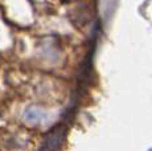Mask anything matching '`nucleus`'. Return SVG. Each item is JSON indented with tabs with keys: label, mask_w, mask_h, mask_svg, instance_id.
Masks as SVG:
<instances>
[{
	"label": "nucleus",
	"mask_w": 152,
	"mask_h": 151,
	"mask_svg": "<svg viewBox=\"0 0 152 151\" xmlns=\"http://www.w3.org/2000/svg\"><path fill=\"white\" fill-rule=\"evenodd\" d=\"M64 134L65 133H64V129L61 126L54 127L45 138L40 151H57V149L60 147L61 142L64 139Z\"/></svg>",
	"instance_id": "1"
},
{
	"label": "nucleus",
	"mask_w": 152,
	"mask_h": 151,
	"mask_svg": "<svg viewBox=\"0 0 152 151\" xmlns=\"http://www.w3.org/2000/svg\"><path fill=\"white\" fill-rule=\"evenodd\" d=\"M24 119L31 125H37L40 123L42 119H44V111L39 109V107H34V106H31L25 110L24 113Z\"/></svg>",
	"instance_id": "2"
}]
</instances>
